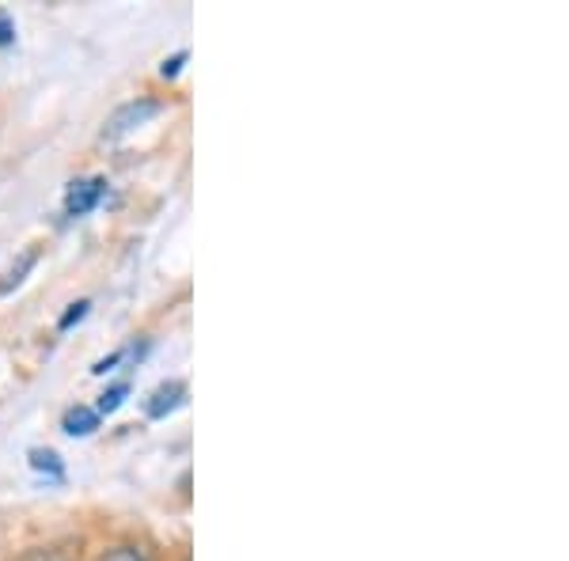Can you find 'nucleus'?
I'll list each match as a JSON object with an SVG mask.
<instances>
[{"instance_id":"nucleus-1","label":"nucleus","mask_w":569,"mask_h":561,"mask_svg":"<svg viewBox=\"0 0 569 561\" xmlns=\"http://www.w3.org/2000/svg\"><path fill=\"white\" fill-rule=\"evenodd\" d=\"M156 114H163V99H156V96H137V99H130V103H122L103 122V141H118V137L141 130V126H149Z\"/></svg>"},{"instance_id":"nucleus-2","label":"nucleus","mask_w":569,"mask_h":561,"mask_svg":"<svg viewBox=\"0 0 569 561\" xmlns=\"http://www.w3.org/2000/svg\"><path fill=\"white\" fill-rule=\"evenodd\" d=\"M110 182L103 179V174H88V179H72L66 187V198H61V213H66L69 220H80L88 213H96L99 206H103Z\"/></svg>"},{"instance_id":"nucleus-3","label":"nucleus","mask_w":569,"mask_h":561,"mask_svg":"<svg viewBox=\"0 0 569 561\" xmlns=\"http://www.w3.org/2000/svg\"><path fill=\"white\" fill-rule=\"evenodd\" d=\"M187 399H190V388H187L182 380H163V383H156V388L149 391V399H144V418H149V421L171 418L176 410L187 407Z\"/></svg>"},{"instance_id":"nucleus-4","label":"nucleus","mask_w":569,"mask_h":561,"mask_svg":"<svg viewBox=\"0 0 569 561\" xmlns=\"http://www.w3.org/2000/svg\"><path fill=\"white\" fill-rule=\"evenodd\" d=\"M99 425H103V418H99L96 410L88 407V402H77V407H69L66 413H61V432L66 437H72V440H84V437H91Z\"/></svg>"},{"instance_id":"nucleus-5","label":"nucleus","mask_w":569,"mask_h":561,"mask_svg":"<svg viewBox=\"0 0 569 561\" xmlns=\"http://www.w3.org/2000/svg\"><path fill=\"white\" fill-rule=\"evenodd\" d=\"M39 262H42V247H27L20 259H16V262L4 270V278H0V297H12V292L20 289V284H23L27 278H31V270H34Z\"/></svg>"},{"instance_id":"nucleus-6","label":"nucleus","mask_w":569,"mask_h":561,"mask_svg":"<svg viewBox=\"0 0 569 561\" xmlns=\"http://www.w3.org/2000/svg\"><path fill=\"white\" fill-rule=\"evenodd\" d=\"M91 561H160V558H156L152 547H144V542L122 539V542H110V547H103Z\"/></svg>"},{"instance_id":"nucleus-7","label":"nucleus","mask_w":569,"mask_h":561,"mask_svg":"<svg viewBox=\"0 0 569 561\" xmlns=\"http://www.w3.org/2000/svg\"><path fill=\"white\" fill-rule=\"evenodd\" d=\"M27 463H31L34 474H46L50 482H61V478H66V463H61V455L53 452V448H31V452H27Z\"/></svg>"},{"instance_id":"nucleus-8","label":"nucleus","mask_w":569,"mask_h":561,"mask_svg":"<svg viewBox=\"0 0 569 561\" xmlns=\"http://www.w3.org/2000/svg\"><path fill=\"white\" fill-rule=\"evenodd\" d=\"M126 399H130V383H110V388L99 394V402L91 410H96L99 418H110V413H118L126 407Z\"/></svg>"},{"instance_id":"nucleus-9","label":"nucleus","mask_w":569,"mask_h":561,"mask_svg":"<svg viewBox=\"0 0 569 561\" xmlns=\"http://www.w3.org/2000/svg\"><path fill=\"white\" fill-rule=\"evenodd\" d=\"M88 311H91V300H72L66 311H61V319H58V330L61 334H69L77 323H84L88 319Z\"/></svg>"},{"instance_id":"nucleus-10","label":"nucleus","mask_w":569,"mask_h":561,"mask_svg":"<svg viewBox=\"0 0 569 561\" xmlns=\"http://www.w3.org/2000/svg\"><path fill=\"white\" fill-rule=\"evenodd\" d=\"M20 561H77V554L69 547H34Z\"/></svg>"},{"instance_id":"nucleus-11","label":"nucleus","mask_w":569,"mask_h":561,"mask_svg":"<svg viewBox=\"0 0 569 561\" xmlns=\"http://www.w3.org/2000/svg\"><path fill=\"white\" fill-rule=\"evenodd\" d=\"M187 61H190V50H176L171 58H163V61H160V77H163V80H176L179 72H182V66H187Z\"/></svg>"},{"instance_id":"nucleus-12","label":"nucleus","mask_w":569,"mask_h":561,"mask_svg":"<svg viewBox=\"0 0 569 561\" xmlns=\"http://www.w3.org/2000/svg\"><path fill=\"white\" fill-rule=\"evenodd\" d=\"M118 364H126V345L114 349V353H107V357H99V361L91 364V375H110Z\"/></svg>"},{"instance_id":"nucleus-13","label":"nucleus","mask_w":569,"mask_h":561,"mask_svg":"<svg viewBox=\"0 0 569 561\" xmlns=\"http://www.w3.org/2000/svg\"><path fill=\"white\" fill-rule=\"evenodd\" d=\"M12 46H16V20L12 12L0 8V50H12Z\"/></svg>"}]
</instances>
